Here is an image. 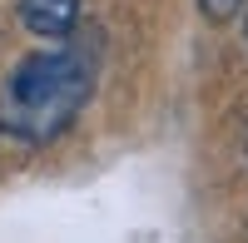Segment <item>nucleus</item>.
Instances as JSON below:
<instances>
[{"label": "nucleus", "instance_id": "f257e3e1", "mask_svg": "<svg viewBox=\"0 0 248 243\" xmlns=\"http://www.w3.org/2000/svg\"><path fill=\"white\" fill-rule=\"evenodd\" d=\"M90 60L79 50H40L25 55L10 70L5 90H0V129L25 139V144H45L55 139L70 119L85 109L90 99Z\"/></svg>", "mask_w": 248, "mask_h": 243}, {"label": "nucleus", "instance_id": "f03ea898", "mask_svg": "<svg viewBox=\"0 0 248 243\" xmlns=\"http://www.w3.org/2000/svg\"><path fill=\"white\" fill-rule=\"evenodd\" d=\"M20 20L40 40H70L79 20V0H20Z\"/></svg>", "mask_w": 248, "mask_h": 243}, {"label": "nucleus", "instance_id": "7ed1b4c3", "mask_svg": "<svg viewBox=\"0 0 248 243\" xmlns=\"http://www.w3.org/2000/svg\"><path fill=\"white\" fill-rule=\"evenodd\" d=\"M238 5H243V0H199V10L209 15L214 25H223V20H233V15H238Z\"/></svg>", "mask_w": 248, "mask_h": 243}]
</instances>
